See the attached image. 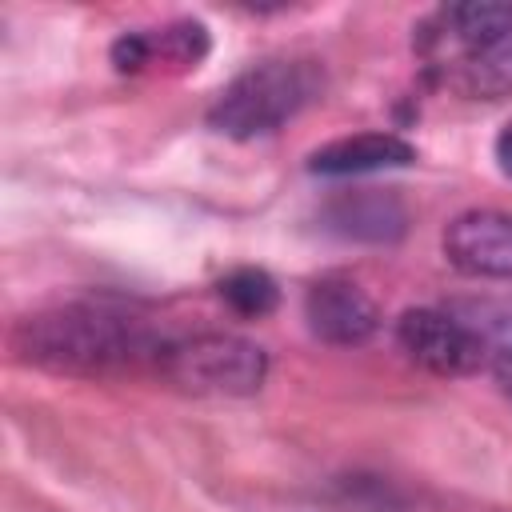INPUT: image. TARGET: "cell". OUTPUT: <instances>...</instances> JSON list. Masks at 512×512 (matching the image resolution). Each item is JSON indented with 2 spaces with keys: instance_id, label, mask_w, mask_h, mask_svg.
Segmentation results:
<instances>
[{
  "instance_id": "obj_10",
  "label": "cell",
  "mask_w": 512,
  "mask_h": 512,
  "mask_svg": "<svg viewBox=\"0 0 512 512\" xmlns=\"http://www.w3.org/2000/svg\"><path fill=\"white\" fill-rule=\"evenodd\" d=\"M220 296L232 312L240 316H268L280 300V288L276 280L264 272V268H232L224 280H220Z\"/></svg>"
},
{
  "instance_id": "obj_2",
  "label": "cell",
  "mask_w": 512,
  "mask_h": 512,
  "mask_svg": "<svg viewBox=\"0 0 512 512\" xmlns=\"http://www.w3.org/2000/svg\"><path fill=\"white\" fill-rule=\"evenodd\" d=\"M12 344L24 360L44 364L52 372H72V376L116 372L144 356L160 360V348H164L144 332L140 320L108 308H92V304L36 312L16 324Z\"/></svg>"
},
{
  "instance_id": "obj_12",
  "label": "cell",
  "mask_w": 512,
  "mask_h": 512,
  "mask_svg": "<svg viewBox=\"0 0 512 512\" xmlns=\"http://www.w3.org/2000/svg\"><path fill=\"white\" fill-rule=\"evenodd\" d=\"M492 376H496L500 392L512 400V344H508V348H500V352L492 356Z\"/></svg>"
},
{
  "instance_id": "obj_5",
  "label": "cell",
  "mask_w": 512,
  "mask_h": 512,
  "mask_svg": "<svg viewBox=\"0 0 512 512\" xmlns=\"http://www.w3.org/2000/svg\"><path fill=\"white\" fill-rule=\"evenodd\" d=\"M396 340L416 364H424L428 372H440V376L476 372L484 364V356L492 352L484 344V336L464 316L444 312V308H408L396 320Z\"/></svg>"
},
{
  "instance_id": "obj_8",
  "label": "cell",
  "mask_w": 512,
  "mask_h": 512,
  "mask_svg": "<svg viewBox=\"0 0 512 512\" xmlns=\"http://www.w3.org/2000/svg\"><path fill=\"white\" fill-rule=\"evenodd\" d=\"M416 160V148L396 132H356L344 140H332L308 156V168L316 176H364L380 168H404Z\"/></svg>"
},
{
  "instance_id": "obj_3",
  "label": "cell",
  "mask_w": 512,
  "mask_h": 512,
  "mask_svg": "<svg viewBox=\"0 0 512 512\" xmlns=\"http://www.w3.org/2000/svg\"><path fill=\"white\" fill-rule=\"evenodd\" d=\"M320 88V72L308 60H260L240 72L208 108V124L224 136L248 140L276 132Z\"/></svg>"
},
{
  "instance_id": "obj_13",
  "label": "cell",
  "mask_w": 512,
  "mask_h": 512,
  "mask_svg": "<svg viewBox=\"0 0 512 512\" xmlns=\"http://www.w3.org/2000/svg\"><path fill=\"white\" fill-rule=\"evenodd\" d=\"M496 164H500V172L504 176H512V120L500 128V136H496Z\"/></svg>"
},
{
  "instance_id": "obj_4",
  "label": "cell",
  "mask_w": 512,
  "mask_h": 512,
  "mask_svg": "<svg viewBox=\"0 0 512 512\" xmlns=\"http://www.w3.org/2000/svg\"><path fill=\"white\" fill-rule=\"evenodd\" d=\"M160 372L196 396H252L268 376L260 344L232 332H204L160 348Z\"/></svg>"
},
{
  "instance_id": "obj_9",
  "label": "cell",
  "mask_w": 512,
  "mask_h": 512,
  "mask_svg": "<svg viewBox=\"0 0 512 512\" xmlns=\"http://www.w3.org/2000/svg\"><path fill=\"white\" fill-rule=\"evenodd\" d=\"M332 228L356 240H388L404 228V212L384 192H356L332 204Z\"/></svg>"
},
{
  "instance_id": "obj_11",
  "label": "cell",
  "mask_w": 512,
  "mask_h": 512,
  "mask_svg": "<svg viewBox=\"0 0 512 512\" xmlns=\"http://www.w3.org/2000/svg\"><path fill=\"white\" fill-rule=\"evenodd\" d=\"M208 52V32L196 20L168 24L164 32H148V56L156 60H176V64H196Z\"/></svg>"
},
{
  "instance_id": "obj_1",
  "label": "cell",
  "mask_w": 512,
  "mask_h": 512,
  "mask_svg": "<svg viewBox=\"0 0 512 512\" xmlns=\"http://www.w3.org/2000/svg\"><path fill=\"white\" fill-rule=\"evenodd\" d=\"M416 52L424 72L464 100L512 96V4L464 0L436 8L416 32Z\"/></svg>"
},
{
  "instance_id": "obj_7",
  "label": "cell",
  "mask_w": 512,
  "mask_h": 512,
  "mask_svg": "<svg viewBox=\"0 0 512 512\" xmlns=\"http://www.w3.org/2000/svg\"><path fill=\"white\" fill-rule=\"evenodd\" d=\"M304 316L312 336H320L324 344H364L380 324L372 296L344 272H328L308 284Z\"/></svg>"
},
{
  "instance_id": "obj_6",
  "label": "cell",
  "mask_w": 512,
  "mask_h": 512,
  "mask_svg": "<svg viewBox=\"0 0 512 512\" xmlns=\"http://www.w3.org/2000/svg\"><path fill=\"white\" fill-rule=\"evenodd\" d=\"M444 256L464 276L512 280V216L496 208L460 212L444 228Z\"/></svg>"
}]
</instances>
